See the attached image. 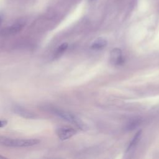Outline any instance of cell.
Returning <instances> with one entry per match:
<instances>
[{
	"label": "cell",
	"instance_id": "obj_2",
	"mask_svg": "<svg viewBox=\"0 0 159 159\" xmlns=\"http://www.w3.org/2000/svg\"><path fill=\"white\" fill-rule=\"evenodd\" d=\"M76 134V130L70 127L63 126L58 128L57 130V134L59 139L61 140H65L72 137Z\"/></svg>",
	"mask_w": 159,
	"mask_h": 159
},
{
	"label": "cell",
	"instance_id": "obj_4",
	"mask_svg": "<svg viewBox=\"0 0 159 159\" xmlns=\"http://www.w3.org/2000/svg\"><path fill=\"white\" fill-rule=\"evenodd\" d=\"M110 61L114 65H121L124 60L122 57V53L120 49L115 48L112 50L110 53Z\"/></svg>",
	"mask_w": 159,
	"mask_h": 159
},
{
	"label": "cell",
	"instance_id": "obj_6",
	"mask_svg": "<svg viewBox=\"0 0 159 159\" xmlns=\"http://www.w3.org/2000/svg\"><path fill=\"white\" fill-rule=\"evenodd\" d=\"M23 27V24L20 23H16L4 30V34L6 35H12L19 32Z\"/></svg>",
	"mask_w": 159,
	"mask_h": 159
},
{
	"label": "cell",
	"instance_id": "obj_8",
	"mask_svg": "<svg viewBox=\"0 0 159 159\" xmlns=\"http://www.w3.org/2000/svg\"><path fill=\"white\" fill-rule=\"evenodd\" d=\"M140 136H141V131H139V132H138L135 134V135L134 136V139L131 141V142H130V145H129V147H128V148L127 150V152H131L132 150H133L135 148L136 145H137V143H138V142H139V141L140 140Z\"/></svg>",
	"mask_w": 159,
	"mask_h": 159
},
{
	"label": "cell",
	"instance_id": "obj_12",
	"mask_svg": "<svg viewBox=\"0 0 159 159\" xmlns=\"http://www.w3.org/2000/svg\"><path fill=\"white\" fill-rule=\"evenodd\" d=\"M1 21H2V19H1V17L0 16V25H1Z\"/></svg>",
	"mask_w": 159,
	"mask_h": 159
},
{
	"label": "cell",
	"instance_id": "obj_1",
	"mask_svg": "<svg viewBox=\"0 0 159 159\" xmlns=\"http://www.w3.org/2000/svg\"><path fill=\"white\" fill-rule=\"evenodd\" d=\"M55 114L58 116H59L60 118L68 122H70L71 123L75 124L76 125H78L80 128H82V129L83 128V124H82V122L80 120V119H78L73 114L66 111H61V110H56L55 111Z\"/></svg>",
	"mask_w": 159,
	"mask_h": 159
},
{
	"label": "cell",
	"instance_id": "obj_11",
	"mask_svg": "<svg viewBox=\"0 0 159 159\" xmlns=\"http://www.w3.org/2000/svg\"><path fill=\"white\" fill-rule=\"evenodd\" d=\"M7 124V121L6 120H0V128L4 127Z\"/></svg>",
	"mask_w": 159,
	"mask_h": 159
},
{
	"label": "cell",
	"instance_id": "obj_13",
	"mask_svg": "<svg viewBox=\"0 0 159 159\" xmlns=\"http://www.w3.org/2000/svg\"><path fill=\"white\" fill-rule=\"evenodd\" d=\"M4 158V157H2V156L0 155V159H1V158Z\"/></svg>",
	"mask_w": 159,
	"mask_h": 159
},
{
	"label": "cell",
	"instance_id": "obj_5",
	"mask_svg": "<svg viewBox=\"0 0 159 159\" xmlns=\"http://www.w3.org/2000/svg\"><path fill=\"white\" fill-rule=\"evenodd\" d=\"M107 40L104 37H99L91 44V48L94 50H100L107 45Z\"/></svg>",
	"mask_w": 159,
	"mask_h": 159
},
{
	"label": "cell",
	"instance_id": "obj_10",
	"mask_svg": "<svg viewBox=\"0 0 159 159\" xmlns=\"http://www.w3.org/2000/svg\"><path fill=\"white\" fill-rule=\"evenodd\" d=\"M13 139H12L10 137L0 135V144L6 147H12Z\"/></svg>",
	"mask_w": 159,
	"mask_h": 159
},
{
	"label": "cell",
	"instance_id": "obj_7",
	"mask_svg": "<svg viewBox=\"0 0 159 159\" xmlns=\"http://www.w3.org/2000/svg\"><path fill=\"white\" fill-rule=\"evenodd\" d=\"M14 110L17 114H18L19 115H20L24 117L28 118V119L34 117V114L33 113H32L31 112H30L26 109H24L23 108L17 107L16 108H15Z\"/></svg>",
	"mask_w": 159,
	"mask_h": 159
},
{
	"label": "cell",
	"instance_id": "obj_3",
	"mask_svg": "<svg viewBox=\"0 0 159 159\" xmlns=\"http://www.w3.org/2000/svg\"><path fill=\"white\" fill-rule=\"evenodd\" d=\"M40 140L37 139H14L13 147H26L38 144Z\"/></svg>",
	"mask_w": 159,
	"mask_h": 159
},
{
	"label": "cell",
	"instance_id": "obj_9",
	"mask_svg": "<svg viewBox=\"0 0 159 159\" xmlns=\"http://www.w3.org/2000/svg\"><path fill=\"white\" fill-rule=\"evenodd\" d=\"M68 43H61L55 50V57H58L60 56H61L65 51L68 48Z\"/></svg>",
	"mask_w": 159,
	"mask_h": 159
}]
</instances>
